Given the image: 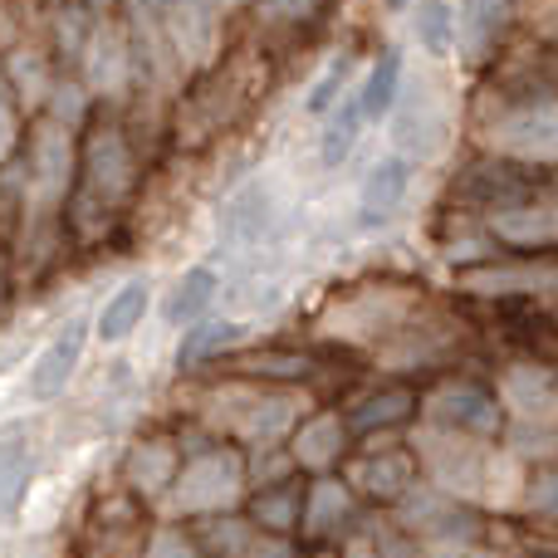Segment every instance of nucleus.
<instances>
[{"label":"nucleus","mask_w":558,"mask_h":558,"mask_svg":"<svg viewBox=\"0 0 558 558\" xmlns=\"http://www.w3.org/2000/svg\"><path fill=\"white\" fill-rule=\"evenodd\" d=\"M147 558H196V554H192V544H186L182 534H162V539L153 544V554H147Z\"/></svg>","instance_id":"obj_16"},{"label":"nucleus","mask_w":558,"mask_h":558,"mask_svg":"<svg viewBox=\"0 0 558 558\" xmlns=\"http://www.w3.org/2000/svg\"><path fill=\"white\" fill-rule=\"evenodd\" d=\"M216 289H221V284H216V275L206 270V265L186 270L182 279H177L172 299H167V318H172V324H192V318H202L206 308H211Z\"/></svg>","instance_id":"obj_6"},{"label":"nucleus","mask_w":558,"mask_h":558,"mask_svg":"<svg viewBox=\"0 0 558 558\" xmlns=\"http://www.w3.org/2000/svg\"><path fill=\"white\" fill-rule=\"evenodd\" d=\"M147 299H153L147 279H128V284H118L113 299L104 304V314H98V338H104V343H123V338L143 324Z\"/></svg>","instance_id":"obj_4"},{"label":"nucleus","mask_w":558,"mask_h":558,"mask_svg":"<svg viewBox=\"0 0 558 558\" xmlns=\"http://www.w3.org/2000/svg\"><path fill=\"white\" fill-rule=\"evenodd\" d=\"M84 343H88V324H84V318L64 324L54 338H49L45 353H39L35 367H29V397H35V402H49V397H59L69 383H74L78 357H84Z\"/></svg>","instance_id":"obj_1"},{"label":"nucleus","mask_w":558,"mask_h":558,"mask_svg":"<svg viewBox=\"0 0 558 558\" xmlns=\"http://www.w3.org/2000/svg\"><path fill=\"white\" fill-rule=\"evenodd\" d=\"M328 446H338V422H318L299 436V456L304 461H328Z\"/></svg>","instance_id":"obj_13"},{"label":"nucleus","mask_w":558,"mask_h":558,"mask_svg":"<svg viewBox=\"0 0 558 558\" xmlns=\"http://www.w3.org/2000/svg\"><path fill=\"white\" fill-rule=\"evenodd\" d=\"M15 98L0 88V157H10V147H15Z\"/></svg>","instance_id":"obj_15"},{"label":"nucleus","mask_w":558,"mask_h":558,"mask_svg":"<svg viewBox=\"0 0 558 558\" xmlns=\"http://www.w3.org/2000/svg\"><path fill=\"white\" fill-rule=\"evenodd\" d=\"M88 177H94L98 192H123V177H128V153L113 133H104L94 147H88Z\"/></svg>","instance_id":"obj_9"},{"label":"nucleus","mask_w":558,"mask_h":558,"mask_svg":"<svg viewBox=\"0 0 558 558\" xmlns=\"http://www.w3.org/2000/svg\"><path fill=\"white\" fill-rule=\"evenodd\" d=\"M397 78H402V59H397V54H383V64L373 69L367 88L357 94V108H363V123H367V118H383L387 108L397 104Z\"/></svg>","instance_id":"obj_10"},{"label":"nucleus","mask_w":558,"mask_h":558,"mask_svg":"<svg viewBox=\"0 0 558 558\" xmlns=\"http://www.w3.org/2000/svg\"><path fill=\"white\" fill-rule=\"evenodd\" d=\"M357 128H363V108H357V94L343 104V113L333 118V128L324 133V162H343L348 147H353Z\"/></svg>","instance_id":"obj_11"},{"label":"nucleus","mask_w":558,"mask_h":558,"mask_svg":"<svg viewBox=\"0 0 558 558\" xmlns=\"http://www.w3.org/2000/svg\"><path fill=\"white\" fill-rule=\"evenodd\" d=\"M500 147L524 157H558V104H534L520 108L500 123Z\"/></svg>","instance_id":"obj_2"},{"label":"nucleus","mask_w":558,"mask_h":558,"mask_svg":"<svg viewBox=\"0 0 558 558\" xmlns=\"http://www.w3.org/2000/svg\"><path fill=\"white\" fill-rule=\"evenodd\" d=\"M441 422H451V426H465V432H495V407H490V397H481V392H471V387H461V392H446L441 402L432 407Z\"/></svg>","instance_id":"obj_7"},{"label":"nucleus","mask_w":558,"mask_h":558,"mask_svg":"<svg viewBox=\"0 0 558 558\" xmlns=\"http://www.w3.org/2000/svg\"><path fill=\"white\" fill-rule=\"evenodd\" d=\"M416 35H422L426 49H436V54H441V49L451 45V10H446L441 0H426L422 15H416Z\"/></svg>","instance_id":"obj_12"},{"label":"nucleus","mask_w":558,"mask_h":558,"mask_svg":"<svg viewBox=\"0 0 558 558\" xmlns=\"http://www.w3.org/2000/svg\"><path fill=\"white\" fill-rule=\"evenodd\" d=\"M279 202H275V186L270 182H251L245 192L231 196V206H226V235H235V241H255L260 231H270Z\"/></svg>","instance_id":"obj_3"},{"label":"nucleus","mask_w":558,"mask_h":558,"mask_svg":"<svg viewBox=\"0 0 558 558\" xmlns=\"http://www.w3.org/2000/svg\"><path fill=\"white\" fill-rule=\"evenodd\" d=\"M407 177H412V167H407L402 157H387V162H377L373 172H367V186H363V221L367 226H377L397 202H402Z\"/></svg>","instance_id":"obj_5"},{"label":"nucleus","mask_w":558,"mask_h":558,"mask_svg":"<svg viewBox=\"0 0 558 558\" xmlns=\"http://www.w3.org/2000/svg\"><path fill=\"white\" fill-rule=\"evenodd\" d=\"M343 78H348V64H333V69H328V74L314 84V94H308V113H324L328 98H333V88L343 84Z\"/></svg>","instance_id":"obj_14"},{"label":"nucleus","mask_w":558,"mask_h":558,"mask_svg":"<svg viewBox=\"0 0 558 558\" xmlns=\"http://www.w3.org/2000/svg\"><path fill=\"white\" fill-rule=\"evenodd\" d=\"M235 485V465L211 456V461H196L192 471L182 475V505H206L216 495H226Z\"/></svg>","instance_id":"obj_8"}]
</instances>
